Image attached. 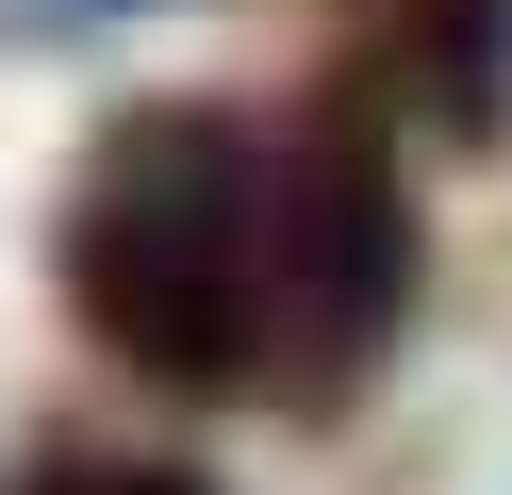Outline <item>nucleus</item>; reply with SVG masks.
Segmentation results:
<instances>
[{
    "mask_svg": "<svg viewBox=\"0 0 512 495\" xmlns=\"http://www.w3.org/2000/svg\"><path fill=\"white\" fill-rule=\"evenodd\" d=\"M50 264H67V314L133 380L248 396V363L281 347V165L215 99H133L67 165Z\"/></svg>",
    "mask_w": 512,
    "mask_h": 495,
    "instance_id": "nucleus-1",
    "label": "nucleus"
},
{
    "mask_svg": "<svg viewBox=\"0 0 512 495\" xmlns=\"http://www.w3.org/2000/svg\"><path fill=\"white\" fill-rule=\"evenodd\" d=\"M413 314V182L380 99H314V132L281 149V396L331 413Z\"/></svg>",
    "mask_w": 512,
    "mask_h": 495,
    "instance_id": "nucleus-2",
    "label": "nucleus"
},
{
    "mask_svg": "<svg viewBox=\"0 0 512 495\" xmlns=\"http://www.w3.org/2000/svg\"><path fill=\"white\" fill-rule=\"evenodd\" d=\"M430 99L479 149L512 132V0H430Z\"/></svg>",
    "mask_w": 512,
    "mask_h": 495,
    "instance_id": "nucleus-3",
    "label": "nucleus"
},
{
    "mask_svg": "<svg viewBox=\"0 0 512 495\" xmlns=\"http://www.w3.org/2000/svg\"><path fill=\"white\" fill-rule=\"evenodd\" d=\"M0 495H215L199 462H166V446H34Z\"/></svg>",
    "mask_w": 512,
    "mask_h": 495,
    "instance_id": "nucleus-4",
    "label": "nucleus"
}]
</instances>
